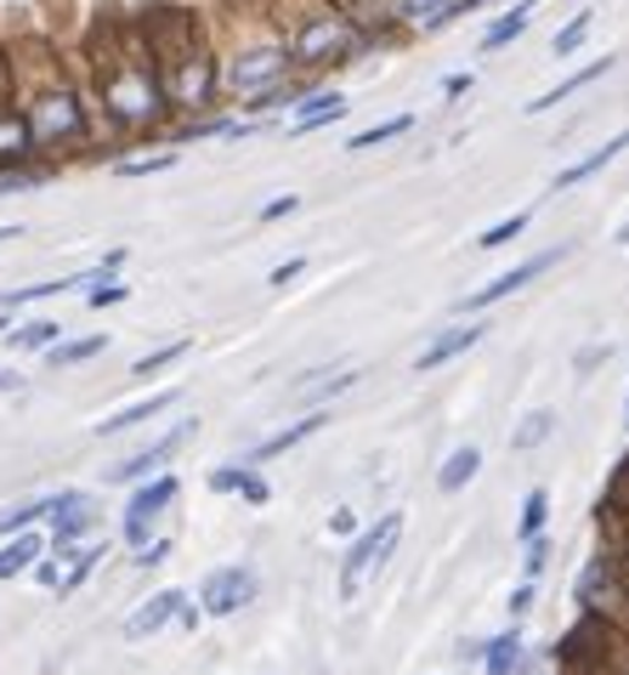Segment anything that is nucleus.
Masks as SVG:
<instances>
[{
	"label": "nucleus",
	"mask_w": 629,
	"mask_h": 675,
	"mask_svg": "<svg viewBox=\"0 0 629 675\" xmlns=\"http://www.w3.org/2000/svg\"><path fill=\"white\" fill-rule=\"evenodd\" d=\"M91 85L103 114L125 131H148L165 114V91L159 69L148 58V40L136 23H103L91 34Z\"/></svg>",
	"instance_id": "f257e3e1"
},
{
	"label": "nucleus",
	"mask_w": 629,
	"mask_h": 675,
	"mask_svg": "<svg viewBox=\"0 0 629 675\" xmlns=\"http://www.w3.org/2000/svg\"><path fill=\"white\" fill-rule=\"evenodd\" d=\"M136 29H142V40H148V58L159 69L165 109H182V114L210 109L221 80H216V45H210L205 23L187 7H148V18H142Z\"/></svg>",
	"instance_id": "f03ea898"
},
{
	"label": "nucleus",
	"mask_w": 629,
	"mask_h": 675,
	"mask_svg": "<svg viewBox=\"0 0 629 675\" xmlns=\"http://www.w3.org/2000/svg\"><path fill=\"white\" fill-rule=\"evenodd\" d=\"M12 96L34 154H63L74 142H85V96L45 45H18L12 52Z\"/></svg>",
	"instance_id": "7ed1b4c3"
},
{
	"label": "nucleus",
	"mask_w": 629,
	"mask_h": 675,
	"mask_svg": "<svg viewBox=\"0 0 629 675\" xmlns=\"http://www.w3.org/2000/svg\"><path fill=\"white\" fill-rule=\"evenodd\" d=\"M398 540H403V511H385V517L369 528V534L352 540V551H347V562H341V602H358L363 579L385 567V556L398 551Z\"/></svg>",
	"instance_id": "20e7f679"
},
{
	"label": "nucleus",
	"mask_w": 629,
	"mask_h": 675,
	"mask_svg": "<svg viewBox=\"0 0 629 675\" xmlns=\"http://www.w3.org/2000/svg\"><path fill=\"white\" fill-rule=\"evenodd\" d=\"M256 591H261L256 567H245V562L216 567V573L205 579V585H199V613L227 618V613H238V607H250V602H256Z\"/></svg>",
	"instance_id": "39448f33"
},
{
	"label": "nucleus",
	"mask_w": 629,
	"mask_h": 675,
	"mask_svg": "<svg viewBox=\"0 0 629 675\" xmlns=\"http://www.w3.org/2000/svg\"><path fill=\"white\" fill-rule=\"evenodd\" d=\"M573 256V245H556V250H539V256H527V262H516L511 273H499V278H488L476 289V296H465L460 301V313H482V307H494V301H505V296H516L522 284H534L539 273H550L556 262H567Z\"/></svg>",
	"instance_id": "423d86ee"
},
{
	"label": "nucleus",
	"mask_w": 629,
	"mask_h": 675,
	"mask_svg": "<svg viewBox=\"0 0 629 675\" xmlns=\"http://www.w3.org/2000/svg\"><path fill=\"white\" fill-rule=\"evenodd\" d=\"M176 494H182V482L176 477H142V489L131 494V505H125V545H148V528L159 522V511L165 505H176Z\"/></svg>",
	"instance_id": "0eeeda50"
},
{
	"label": "nucleus",
	"mask_w": 629,
	"mask_h": 675,
	"mask_svg": "<svg viewBox=\"0 0 629 675\" xmlns=\"http://www.w3.org/2000/svg\"><path fill=\"white\" fill-rule=\"evenodd\" d=\"M199 431V420H182V426H171L165 438H154L142 454H131V460H120V466H109V482H142V477H154L165 460H176V449Z\"/></svg>",
	"instance_id": "6e6552de"
},
{
	"label": "nucleus",
	"mask_w": 629,
	"mask_h": 675,
	"mask_svg": "<svg viewBox=\"0 0 629 675\" xmlns=\"http://www.w3.org/2000/svg\"><path fill=\"white\" fill-rule=\"evenodd\" d=\"M52 540L58 545H69V540H80V534H91L96 528V505H91V494H80V489H63V494H52Z\"/></svg>",
	"instance_id": "1a4fd4ad"
},
{
	"label": "nucleus",
	"mask_w": 629,
	"mask_h": 675,
	"mask_svg": "<svg viewBox=\"0 0 629 675\" xmlns=\"http://www.w3.org/2000/svg\"><path fill=\"white\" fill-rule=\"evenodd\" d=\"M482 335H488V324H454V329H443L437 341H431L420 358H414V375H431V369H443L448 358H460V352H471Z\"/></svg>",
	"instance_id": "9d476101"
},
{
	"label": "nucleus",
	"mask_w": 629,
	"mask_h": 675,
	"mask_svg": "<svg viewBox=\"0 0 629 675\" xmlns=\"http://www.w3.org/2000/svg\"><path fill=\"white\" fill-rule=\"evenodd\" d=\"M534 12H539V0H516L511 12H499L488 29H482V40H476V52L482 58H494V52H505L511 40H522L527 34V23H534Z\"/></svg>",
	"instance_id": "9b49d317"
},
{
	"label": "nucleus",
	"mask_w": 629,
	"mask_h": 675,
	"mask_svg": "<svg viewBox=\"0 0 629 675\" xmlns=\"http://www.w3.org/2000/svg\"><path fill=\"white\" fill-rule=\"evenodd\" d=\"M323 426H329V409H312L307 420H296V426H283V431H272L267 443H256V449L245 454V466H261V460H272V454H289V449H301L307 438H318Z\"/></svg>",
	"instance_id": "f8f14e48"
},
{
	"label": "nucleus",
	"mask_w": 629,
	"mask_h": 675,
	"mask_svg": "<svg viewBox=\"0 0 629 675\" xmlns=\"http://www.w3.org/2000/svg\"><path fill=\"white\" fill-rule=\"evenodd\" d=\"M347 109H352V103H347L341 91H307L301 103H296V120H289V131L307 136V131H318V125H334Z\"/></svg>",
	"instance_id": "ddd939ff"
},
{
	"label": "nucleus",
	"mask_w": 629,
	"mask_h": 675,
	"mask_svg": "<svg viewBox=\"0 0 629 675\" xmlns=\"http://www.w3.org/2000/svg\"><path fill=\"white\" fill-rule=\"evenodd\" d=\"M182 602H187L182 591H159V596H148V602H142V607H136V613L125 618V636H131V642H142V636L165 631V624H171V618L182 613Z\"/></svg>",
	"instance_id": "4468645a"
},
{
	"label": "nucleus",
	"mask_w": 629,
	"mask_h": 675,
	"mask_svg": "<svg viewBox=\"0 0 629 675\" xmlns=\"http://www.w3.org/2000/svg\"><path fill=\"white\" fill-rule=\"evenodd\" d=\"M612 63H618V58H596V63H585V69H578V74H567L561 85H550L545 96H534V103H522V114H550L556 103H567V96H578V91H585V85H596L601 74H612Z\"/></svg>",
	"instance_id": "2eb2a0df"
},
{
	"label": "nucleus",
	"mask_w": 629,
	"mask_h": 675,
	"mask_svg": "<svg viewBox=\"0 0 629 675\" xmlns=\"http://www.w3.org/2000/svg\"><path fill=\"white\" fill-rule=\"evenodd\" d=\"M623 149H629V125H623L618 136H607L596 154H585L578 165H567V171H561V176L550 182V193H567V187H578V182H590V176H596V171H607V165H612V160H618Z\"/></svg>",
	"instance_id": "dca6fc26"
},
{
	"label": "nucleus",
	"mask_w": 629,
	"mask_h": 675,
	"mask_svg": "<svg viewBox=\"0 0 629 675\" xmlns=\"http://www.w3.org/2000/svg\"><path fill=\"white\" fill-rule=\"evenodd\" d=\"M176 398H182V392L171 386V392H154V398H142V403H125V409H114L109 420H96V438H120V431H131V426H142V420L165 415V409H171Z\"/></svg>",
	"instance_id": "f3484780"
},
{
	"label": "nucleus",
	"mask_w": 629,
	"mask_h": 675,
	"mask_svg": "<svg viewBox=\"0 0 629 675\" xmlns=\"http://www.w3.org/2000/svg\"><path fill=\"white\" fill-rule=\"evenodd\" d=\"M476 466H482V449H471V443L454 449V454L443 460V471H437V489H443V494H460L465 482L476 477Z\"/></svg>",
	"instance_id": "a211bd4d"
},
{
	"label": "nucleus",
	"mask_w": 629,
	"mask_h": 675,
	"mask_svg": "<svg viewBox=\"0 0 629 675\" xmlns=\"http://www.w3.org/2000/svg\"><path fill=\"white\" fill-rule=\"evenodd\" d=\"M612 591V556H596L585 573H578V607H585V613H596V596H607Z\"/></svg>",
	"instance_id": "6ab92c4d"
},
{
	"label": "nucleus",
	"mask_w": 629,
	"mask_h": 675,
	"mask_svg": "<svg viewBox=\"0 0 629 675\" xmlns=\"http://www.w3.org/2000/svg\"><path fill=\"white\" fill-rule=\"evenodd\" d=\"M40 534H18L12 545H0V579H18V573H29L34 562H40Z\"/></svg>",
	"instance_id": "aec40b11"
},
{
	"label": "nucleus",
	"mask_w": 629,
	"mask_h": 675,
	"mask_svg": "<svg viewBox=\"0 0 629 675\" xmlns=\"http://www.w3.org/2000/svg\"><path fill=\"white\" fill-rule=\"evenodd\" d=\"M7 341H12L18 352H45L52 341H63V324H58V318H34V324H23V329H7Z\"/></svg>",
	"instance_id": "412c9836"
},
{
	"label": "nucleus",
	"mask_w": 629,
	"mask_h": 675,
	"mask_svg": "<svg viewBox=\"0 0 629 675\" xmlns=\"http://www.w3.org/2000/svg\"><path fill=\"white\" fill-rule=\"evenodd\" d=\"M409 131H414V114H398V120H380V125H369V131L347 136V154H369V149H380V142H392V136H409Z\"/></svg>",
	"instance_id": "4be33fe9"
},
{
	"label": "nucleus",
	"mask_w": 629,
	"mask_h": 675,
	"mask_svg": "<svg viewBox=\"0 0 629 675\" xmlns=\"http://www.w3.org/2000/svg\"><path fill=\"white\" fill-rule=\"evenodd\" d=\"M482 664H488V675H516V664H522V631L494 636L488 647H482Z\"/></svg>",
	"instance_id": "5701e85b"
},
{
	"label": "nucleus",
	"mask_w": 629,
	"mask_h": 675,
	"mask_svg": "<svg viewBox=\"0 0 629 675\" xmlns=\"http://www.w3.org/2000/svg\"><path fill=\"white\" fill-rule=\"evenodd\" d=\"M96 556H103V545H85V551H69L63 556V579H58V596H74L85 579H91V567H96Z\"/></svg>",
	"instance_id": "b1692460"
},
{
	"label": "nucleus",
	"mask_w": 629,
	"mask_h": 675,
	"mask_svg": "<svg viewBox=\"0 0 629 675\" xmlns=\"http://www.w3.org/2000/svg\"><path fill=\"white\" fill-rule=\"evenodd\" d=\"M103 347H109L103 335H85V341H52V347H45V364H52V369H69V364H85V358H96Z\"/></svg>",
	"instance_id": "393cba45"
},
{
	"label": "nucleus",
	"mask_w": 629,
	"mask_h": 675,
	"mask_svg": "<svg viewBox=\"0 0 629 675\" xmlns=\"http://www.w3.org/2000/svg\"><path fill=\"white\" fill-rule=\"evenodd\" d=\"M550 431H556V415H550V409H534V415H527V420L511 431V449H516V454H527V449H539V443L550 438Z\"/></svg>",
	"instance_id": "a878e982"
},
{
	"label": "nucleus",
	"mask_w": 629,
	"mask_h": 675,
	"mask_svg": "<svg viewBox=\"0 0 629 675\" xmlns=\"http://www.w3.org/2000/svg\"><path fill=\"white\" fill-rule=\"evenodd\" d=\"M358 380H363V369H341V375H329V380H307V386H301V398H307V403H329V398L352 392Z\"/></svg>",
	"instance_id": "bb28decb"
},
{
	"label": "nucleus",
	"mask_w": 629,
	"mask_h": 675,
	"mask_svg": "<svg viewBox=\"0 0 629 675\" xmlns=\"http://www.w3.org/2000/svg\"><path fill=\"white\" fill-rule=\"evenodd\" d=\"M527 227H534V211H516L511 222H494L488 233H482V238H476V250H505L511 238H522Z\"/></svg>",
	"instance_id": "cd10ccee"
},
{
	"label": "nucleus",
	"mask_w": 629,
	"mask_h": 675,
	"mask_svg": "<svg viewBox=\"0 0 629 675\" xmlns=\"http://www.w3.org/2000/svg\"><path fill=\"white\" fill-rule=\"evenodd\" d=\"M545 517H550V494H545V489H527V500H522V522H516V534H522V540H534V534H545Z\"/></svg>",
	"instance_id": "c85d7f7f"
},
{
	"label": "nucleus",
	"mask_w": 629,
	"mask_h": 675,
	"mask_svg": "<svg viewBox=\"0 0 629 675\" xmlns=\"http://www.w3.org/2000/svg\"><path fill=\"white\" fill-rule=\"evenodd\" d=\"M187 347H193V341H171V347H159V352H148V358H136V364H131V380H148V375H159V369L182 364V358H187Z\"/></svg>",
	"instance_id": "c756f323"
},
{
	"label": "nucleus",
	"mask_w": 629,
	"mask_h": 675,
	"mask_svg": "<svg viewBox=\"0 0 629 675\" xmlns=\"http://www.w3.org/2000/svg\"><path fill=\"white\" fill-rule=\"evenodd\" d=\"M590 23H596V12H578L567 29H556V40H550V58H573L578 45H585V34H590Z\"/></svg>",
	"instance_id": "7c9ffc66"
},
{
	"label": "nucleus",
	"mask_w": 629,
	"mask_h": 675,
	"mask_svg": "<svg viewBox=\"0 0 629 675\" xmlns=\"http://www.w3.org/2000/svg\"><path fill=\"white\" fill-rule=\"evenodd\" d=\"M45 511H52V494H45V500H23V505H7V511H0V534H18V528H29V522L45 517Z\"/></svg>",
	"instance_id": "2f4dec72"
},
{
	"label": "nucleus",
	"mask_w": 629,
	"mask_h": 675,
	"mask_svg": "<svg viewBox=\"0 0 629 675\" xmlns=\"http://www.w3.org/2000/svg\"><path fill=\"white\" fill-rule=\"evenodd\" d=\"M176 165V149H159V154H148V160H120L114 171L120 176H154V171H171Z\"/></svg>",
	"instance_id": "473e14b6"
},
{
	"label": "nucleus",
	"mask_w": 629,
	"mask_h": 675,
	"mask_svg": "<svg viewBox=\"0 0 629 675\" xmlns=\"http://www.w3.org/2000/svg\"><path fill=\"white\" fill-rule=\"evenodd\" d=\"M125 296H131V284H120V278H109V273L96 278V289H85L91 307H114V301H125Z\"/></svg>",
	"instance_id": "72a5a7b5"
},
{
	"label": "nucleus",
	"mask_w": 629,
	"mask_h": 675,
	"mask_svg": "<svg viewBox=\"0 0 629 675\" xmlns=\"http://www.w3.org/2000/svg\"><path fill=\"white\" fill-rule=\"evenodd\" d=\"M601 517H607V522L618 528V556H612V562H623V573H629V511L607 500V505H601Z\"/></svg>",
	"instance_id": "f704fd0d"
},
{
	"label": "nucleus",
	"mask_w": 629,
	"mask_h": 675,
	"mask_svg": "<svg viewBox=\"0 0 629 675\" xmlns=\"http://www.w3.org/2000/svg\"><path fill=\"white\" fill-rule=\"evenodd\" d=\"M545 562H550V540H545V534H534V540H527V556H522L527 579H539V573H545Z\"/></svg>",
	"instance_id": "c9c22d12"
},
{
	"label": "nucleus",
	"mask_w": 629,
	"mask_h": 675,
	"mask_svg": "<svg viewBox=\"0 0 629 675\" xmlns=\"http://www.w3.org/2000/svg\"><path fill=\"white\" fill-rule=\"evenodd\" d=\"M238 494H245L250 505H267V500H272V489H267V482H261V477H256L250 466H245V471H238Z\"/></svg>",
	"instance_id": "e433bc0d"
},
{
	"label": "nucleus",
	"mask_w": 629,
	"mask_h": 675,
	"mask_svg": "<svg viewBox=\"0 0 629 675\" xmlns=\"http://www.w3.org/2000/svg\"><path fill=\"white\" fill-rule=\"evenodd\" d=\"M301 273H307V256H296V262H283V267H272V273H267V284H272V289H283V284H296Z\"/></svg>",
	"instance_id": "4c0bfd02"
},
{
	"label": "nucleus",
	"mask_w": 629,
	"mask_h": 675,
	"mask_svg": "<svg viewBox=\"0 0 629 675\" xmlns=\"http://www.w3.org/2000/svg\"><path fill=\"white\" fill-rule=\"evenodd\" d=\"M238 471H245V466H221V471H210V489H216V494H238Z\"/></svg>",
	"instance_id": "58836bf2"
},
{
	"label": "nucleus",
	"mask_w": 629,
	"mask_h": 675,
	"mask_svg": "<svg viewBox=\"0 0 629 675\" xmlns=\"http://www.w3.org/2000/svg\"><path fill=\"white\" fill-rule=\"evenodd\" d=\"M289 211H301L296 193H283V200H267V205H261V222H278V216H289Z\"/></svg>",
	"instance_id": "ea45409f"
},
{
	"label": "nucleus",
	"mask_w": 629,
	"mask_h": 675,
	"mask_svg": "<svg viewBox=\"0 0 629 675\" xmlns=\"http://www.w3.org/2000/svg\"><path fill=\"white\" fill-rule=\"evenodd\" d=\"M136 551H142V556H136L142 567H159V562L171 556V540H154V545H136Z\"/></svg>",
	"instance_id": "a19ab883"
},
{
	"label": "nucleus",
	"mask_w": 629,
	"mask_h": 675,
	"mask_svg": "<svg viewBox=\"0 0 629 675\" xmlns=\"http://www.w3.org/2000/svg\"><path fill=\"white\" fill-rule=\"evenodd\" d=\"M471 85H476V74H471V69H460V74H448V80H443V96H465Z\"/></svg>",
	"instance_id": "79ce46f5"
},
{
	"label": "nucleus",
	"mask_w": 629,
	"mask_h": 675,
	"mask_svg": "<svg viewBox=\"0 0 629 675\" xmlns=\"http://www.w3.org/2000/svg\"><path fill=\"white\" fill-rule=\"evenodd\" d=\"M505 607H511V618H522V613H527V607H534V585H516V591H511V602H505Z\"/></svg>",
	"instance_id": "37998d69"
},
{
	"label": "nucleus",
	"mask_w": 629,
	"mask_h": 675,
	"mask_svg": "<svg viewBox=\"0 0 629 675\" xmlns=\"http://www.w3.org/2000/svg\"><path fill=\"white\" fill-rule=\"evenodd\" d=\"M601 358H607V341H601V347H585V352H578V358H573V369H578V375H585V369H596Z\"/></svg>",
	"instance_id": "c03bdc74"
},
{
	"label": "nucleus",
	"mask_w": 629,
	"mask_h": 675,
	"mask_svg": "<svg viewBox=\"0 0 629 675\" xmlns=\"http://www.w3.org/2000/svg\"><path fill=\"white\" fill-rule=\"evenodd\" d=\"M0 392H23V375H12V369H0Z\"/></svg>",
	"instance_id": "a18cd8bd"
},
{
	"label": "nucleus",
	"mask_w": 629,
	"mask_h": 675,
	"mask_svg": "<svg viewBox=\"0 0 629 675\" xmlns=\"http://www.w3.org/2000/svg\"><path fill=\"white\" fill-rule=\"evenodd\" d=\"M18 233H23V227H0V245H7V238H18Z\"/></svg>",
	"instance_id": "49530a36"
},
{
	"label": "nucleus",
	"mask_w": 629,
	"mask_h": 675,
	"mask_svg": "<svg viewBox=\"0 0 629 675\" xmlns=\"http://www.w3.org/2000/svg\"><path fill=\"white\" fill-rule=\"evenodd\" d=\"M618 245H629V222H623V227H618Z\"/></svg>",
	"instance_id": "de8ad7c7"
},
{
	"label": "nucleus",
	"mask_w": 629,
	"mask_h": 675,
	"mask_svg": "<svg viewBox=\"0 0 629 675\" xmlns=\"http://www.w3.org/2000/svg\"><path fill=\"white\" fill-rule=\"evenodd\" d=\"M623 426H629V398H623Z\"/></svg>",
	"instance_id": "09e8293b"
}]
</instances>
